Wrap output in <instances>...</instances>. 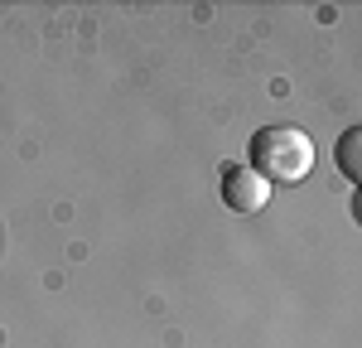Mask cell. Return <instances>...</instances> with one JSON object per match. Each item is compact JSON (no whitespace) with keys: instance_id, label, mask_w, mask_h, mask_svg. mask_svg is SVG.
<instances>
[{"instance_id":"1","label":"cell","mask_w":362,"mask_h":348,"mask_svg":"<svg viewBox=\"0 0 362 348\" xmlns=\"http://www.w3.org/2000/svg\"><path fill=\"white\" fill-rule=\"evenodd\" d=\"M251 170L266 184H300L314 170V141L300 126H261L247 145Z\"/></svg>"},{"instance_id":"2","label":"cell","mask_w":362,"mask_h":348,"mask_svg":"<svg viewBox=\"0 0 362 348\" xmlns=\"http://www.w3.org/2000/svg\"><path fill=\"white\" fill-rule=\"evenodd\" d=\"M223 203L232 213H266V203H271V184L261 179V174L251 170V165H227L223 170Z\"/></svg>"},{"instance_id":"3","label":"cell","mask_w":362,"mask_h":348,"mask_svg":"<svg viewBox=\"0 0 362 348\" xmlns=\"http://www.w3.org/2000/svg\"><path fill=\"white\" fill-rule=\"evenodd\" d=\"M358 145H362V131H358V126H353V131H343V141H338V170H343V179H348V184H358V179H362Z\"/></svg>"}]
</instances>
